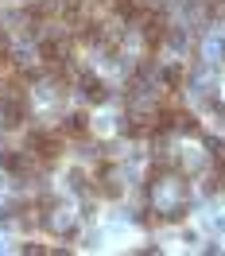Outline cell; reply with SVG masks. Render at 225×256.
<instances>
[{
  "instance_id": "cell-1",
  "label": "cell",
  "mask_w": 225,
  "mask_h": 256,
  "mask_svg": "<svg viewBox=\"0 0 225 256\" xmlns=\"http://www.w3.org/2000/svg\"><path fill=\"white\" fill-rule=\"evenodd\" d=\"M66 148H70V140L62 136V128H28V132H24V152H28L43 171H54V167L62 163Z\"/></svg>"
},
{
  "instance_id": "cell-2",
  "label": "cell",
  "mask_w": 225,
  "mask_h": 256,
  "mask_svg": "<svg viewBox=\"0 0 225 256\" xmlns=\"http://www.w3.org/2000/svg\"><path fill=\"white\" fill-rule=\"evenodd\" d=\"M58 128H62V136L70 140V144H90V140H94V124H90L86 112H70Z\"/></svg>"
},
{
  "instance_id": "cell-3",
  "label": "cell",
  "mask_w": 225,
  "mask_h": 256,
  "mask_svg": "<svg viewBox=\"0 0 225 256\" xmlns=\"http://www.w3.org/2000/svg\"><path fill=\"white\" fill-rule=\"evenodd\" d=\"M78 94L90 101V105H105L109 101V82L97 78V74H78Z\"/></svg>"
},
{
  "instance_id": "cell-4",
  "label": "cell",
  "mask_w": 225,
  "mask_h": 256,
  "mask_svg": "<svg viewBox=\"0 0 225 256\" xmlns=\"http://www.w3.org/2000/svg\"><path fill=\"white\" fill-rule=\"evenodd\" d=\"M206 190H210V194H225V148L210 156V167H206Z\"/></svg>"
},
{
  "instance_id": "cell-5",
  "label": "cell",
  "mask_w": 225,
  "mask_h": 256,
  "mask_svg": "<svg viewBox=\"0 0 225 256\" xmlns=\"http://www.w3.org/2000/svg\"><path fill=\"white\" fill-rule=\"evenodd\" d=\"M186 82H190V74H186V66H167L163 70V90H186Z\"/></svg>"
},
{
  "instance_id": "cell-6",
  "label": "cell",
  "mask_w": 225,
  "mask_h": 256,
  "mask_svg": "<svg viewBox=\"0 0 225 256\" xmlns=\"http://www.w3.org/2000/svg\"><path fill=\"white\" fill-rule=\"evenodd\" d=\"M222 148H225V144H222Z\"/></svg>"
}]
</instances>
